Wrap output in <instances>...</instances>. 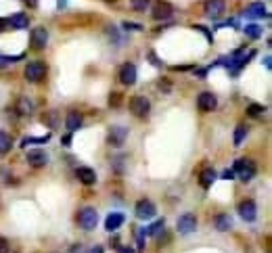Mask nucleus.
<instances>
[{"label":"nucleus","instance_id":"423d86ee","mask_svg":"<svg viewBox=\"0 0 272 253\" xmlns=\"http://www.w3.org/2000/svg\"><path fill=\"white\" fill-rule=\"evenodd\" d=\"M151 15H153L155 21H168V19H172V15H174V6L170 2H166V0H157L153 4Z\"/></svg>","mask_w":272,"mask_h":253},{"label":"nucleus","instance_id":"c85d7f7f","mask_svg":"<svg viewBox=\"0 0 272 253\" xmlns=\"http://www.w3.org/2000/svg\"><path fill=\"white\" fill-rule=\"evenodd\" d=\"M109 105H111V107H119V105H122V94L113 92L111 96H109Z\"/></svg>","mask_w":272,"mask_h":253},{"label":"nucleus","instance_id":"9d476101","mask_svg":"<svg viewBox=\"0 0 272 253\" xmlns=\"http://www.w3.org/2000/svg\"><path fill=\"white\" fill-rule=\"evenodd\" d=\"M126 138H128V130H126V128H122V126H113V128H109L107 143L111 145V147H122Z\"/></svg>","mask_w":272,"mask_h":253},{"label":"nucleus","instance_id":"f03ea898","mask_svg":"<svg viewBox=\"0 0 272 253\" xmlns=\"http://www.w3.org/2000/svg\"><path fill=\"white\" fill-rule=\"evenodd\" d=\"M235 174L243 180V182H249L251 178H254L256 174H258V168H256V164L251 159H237L235 161Z\"/></svg>","mask_w":272,"mask_h":253},{"label":"nucleus","instance_id":"f704fd0d","mask_svg":"<svg viewBox=\"0 0 272 253\" xmlns=\"http://www.w3.org/2000/svg\"><path fill=\"white\" fill-rule=\"evenodd\" d=\"M119 253H134L132 247H119Z\"/></svg>","mask_w":272,"mask_h":253},{"label":"nucleus","instance_id":"9b49d317","mask_svg":"<svg viewBox=\"0 0 272 253\" xmlns=\"http://www.w3.org/2000/svg\"><path fill=\"white\" fill-rule=\"evenodd\" d=\"M176 228H178V232H182V235H190V232L197 228L195 214H182L178 218V222H176Z\"/></svg>","mask_w":272,"mask_h":253},{"label":"nucleus","instance_id":"a211bd4d","mask_svg":"<svg viewBox=\"0 0 272 253\" xmlns=\"http://www.w3.org/2000/svg\"><path fill=\"white\" fill-rule=\"evenodd\" d=\"M76 178L82 182V184H94V182H96L94 169H90V168H78L76 169Z\"/></svg>","mask_w":272,"mask_h":253},{"label":"nucleus","instance_id":"0eeeda50","mask_svg":"<svg viewBox=\"0 0 272 253\" xmlns=\"http://www.w3.org/2000/svg\"><path fill=\"white\" fill-rule=\"evenodd\" d=\"M205 17L207 19H220L224 15V11H226V2L224 0H205Z\"/></svg>","mask_w":272,"mask_h":253},{"label":"nucleus","instance_id":"e433bc0d","mask_svg":"<svg viewBox=\"0 0 272 253\" xmlns=\"http://www.w3.org/2000/svg\"><path fill=\"white\" fill-rule=\"evenodd\" d=\"M92 253H103V249H100V247H96V249H92Z\"/></svg>","mask_w":272,"mask_h":253},{"label":"nucleus","instance_id":"ddd939ff","mask_svg":"<svg viewBox=\"0 0 272 253\" xmlns=\"http://www.w3.org/2000/svg\"><path fill=\"white\" fill-rule=\"evenodd\" d=\"M29 40H32V46L36 50H42L46 46V42H48V29L46 27H34Z\"/></svg>","mask_w":272,"mask_h":253},{"label":"nucleus","instance_id":"20e7f679","mask_svg":"<svg viewBox=\"0 0 272 253\" xmlns=\"http://www.w3.org/2000/svg\"><path fill=\"white\" fill-rule=\"evenodd\" d=\"M78 224L82 226L84 230H94L98 224V214L94 207H84L82 211L78 214Z\"/></svg>","mask_w":272,"mask_h":253},{"label":"nucleus","instance_id":"412c9836","mask_svg":"<svg viewBox=\"0 0 272 253\" xmlns=\"http://www.w3.org/2000/svg\"><path fill=\"white\" fill-rule=\"evenodd\" d=\"M11 149H13V136L4 132V130H0V155L11 153Z\"/></svg>","mask_w":272,"mask_h":253},{"label":"nucleus","instance_id":"bb28decb","mask_svg":"<svg viewBox=\"0 0 272 253\" xmlns=\"http://www.w3.org/2000/svg\"><path fill=\"white\" fill-rule=\"evenodd\" d=\"M48 138H50V134H46V136H40V138H23L21 147H27V145H44Z\"/></svg>","mask_w":272,"mask_h":253},{"label":"nucleus","instance_id":"4468645a","mask_svg":"<svg viewBox=\"0 0 272 253\" xmlns=\"http://www.w3.org/2000/svg\"><path fill=\"white\" fill-rule=\"evenodd\" d=\"M243 17L245 19H264V17H268V11L262 2H251V4L245 6Z\"/></svg>","mask_w":272,"mask_h":253},{"label":"nucleus","instance_id":"4c0bfd02","mask_svg":"<svg viewBox=\"0 0 272 253\" xmlns=\"http://www.w3.org/2000/svg\"><path fill=\"white\" fill-rule=\"evenodd\" d=\"M25 2H29V4H32V6H34V4H36V0H25Z\"/></svg>","mask_w":272,"mask_h":253},{"label":"nucleus","instance_id":"1a4fd4ad","mask_svg":"<svg viewBox=\"0 0 272 253\" xmlns=\"http://www.w3.org/2000/svg\"><path fill=\"white\" fill-rule=\"evenodd\" d=\"M237 211H239V216L243 218L245 222H254L258 218V205L254 203V201H249V199L247 201H241Z\"/></svg>","mask_w":272,"mask_h":253},{"label":"nucleus","instance_id":"a878e982","mask_svg":"<svg viewBox=\"0 0 272 253\" xmlns=\"http://www.w3.org/2000/svg\"><path fill=\"white\" fill-rule=\"evenodd\" d=\"M262 113H264V105L254 103V105H249V107H247V115H249V117H260Z\"/></svg>","mask_w":272,"mask_h":253},{"label":"nucleus","instance_id":"6e6552de","mask_svg":"<svg viewBox=\"0 0 272 253\" xmlns=\"http://www.w3.org/2000/svg\"><path fill=\"white\" fill-rule=\"evenodd\" d=\"M216 107H218V98L211 92H201L197 96V109L201 113H209V111H214Z\"/></svg>","mask_w":272,"mask_h":253},{"label":"nucleus","instance_id":"58836bf2","mask_svg":"<svg viewBox=\"0 0 272 253\" xmlns=\"http://www.w3.org/2000/svg\"><path fill=\"white\" fill-rule=\"evenodd\" d=\"M105 2H117V0H105Z\"/></svg>","mask_w":272,"mask_h":253},{"label":"nucleus","instance_id":"7c9ffc66","mask_svg":"<svg viewBox=\"0 0 272 253\" xmlns=\"http://www.w3.org/2000/svg\"><path fill=\"white\" fill-rule=\"evenodd\" d=\"M11 247H8V241L4 237H0V253H8Z\"/></svg>","mask_w":272,"mask_h":253},{"label":"nucleus","instance_id":"f8f14e48","mask_svg":"<svg viewBox=\"0 0 272 253\" xmlns=\"http://www.w3.org/2000/svg\"><path fill=\"white\" fill-rule=\"evenodd\" d=\"M119 82L126 86H132L136 82V65L134 63H124L119 67Z\"/></svg>","mask_w":272,"mask_h":253},{"label":"nucleus","instance_id":"f3484780","mask_svg":"<svg viewBox=\"0 0 272 253\" xmlns=\"http://www.w3.org/2000/svg\"><path fill=\"white\" fill-rule=\"evenodd\" d=\"M124 214H119V211H113V214H109L107 216V220H105V230H109V232H113V230H117L119 226L124 224Z\"/></svg>","mask_w":272,"mask_h":253},{"label":"nucleus","instance_id":"4be33fe9","mask_svg":"<svg viewBox=\"0 0 272 253\" xmlns=\"http://www.w3.org/2000/svg\"><path fill=\"white\" fill-rule=\"evenodd\" d=\"M214 224H216V230L220 232H226L230 226H233V220L228 218V214H218L216 220H214Z\"/></svg>","mask_w":272,"mask_h":253},{"label":"nucleus","instance_id":"72a5a7b5","mask_svg":"<svg viewBox=\"0 0 272 253\" xmlns=\"http://www.w3.org/2000/svg\"><path fill=\"white\" fill-rule=\"evenodd\" d=\"M8 27V19H0V32H4Z\"/></svg>","mask_w":272,"mask_h":253},{"label":"nucleus","instance_id":"473e14b6","mask_svg":"<svg viewBox=\"0 0 272 253\" xmlns=\"http://www.w3.org/2000/svg\"><path fill=\"white\" fill-rule=\"evenodd\" d=\"M222 178H224V180H233V178H235V171H233V169H224V171H222Z\"/></svg>","mask_w":272,"mask_h":253},{"label":"nucleus","instance_id":"2f4dec72","mask_svg":"<svg viewBox=\"0 0 272 253\" xmlns=\"http://www.w3.org/2000/svg\"><path fill=\"white\" fill-rule=\"evenodd\" d=\"M122 27H124V29H143V25H138V23H130V21H124Z\"/></svg>","mask_w":272,"mask_h":253},{"label":"nucleus","instance_id":"c756f323","mask_svg":"<svg viewBox=\"0 0 272 253\" xmlns=\"http://www.w3.org/2000/svg\"><path fill=\"white\" fill-rule=\"evenodd\" d=\"M19 59H21V55H17V57H2V55H0V65L13 63V61H19Z\"/></svg>","mask_w":272,"mask_h":253},{"label":"nucleus","instance_id":"aec40b11","mask_svg":"<svg viewBox=\"0 0 272 253\" xmlns=\"http://www.w3.org/2000/svg\"><path fill=\"white\" fill-rule=\"evenodd\" d=\"M8 25L15 27V29H25V27L29 25L27 13H17V15H13L11 19H8Z\"/></svg>","mask_w":272,"mask_h":253},{"label":"nucleus","instance_id":"2eb2a0df","mask_svg":"<svg viewBox=\"0 0 272 253\" xmlns=\"http://www.w3.org/2000/svg\"><path fill=\"white\" fill-rule=\"evenodd\" d=\"M82 121H84V115L80 113V111H69V113H67V119H65L67 132H69V134L78 132L80 126H82Z\"/></svg>","mask_w":272,"mask_h":253},{"label":"nucleus","instance_id":"5701e85b","mask_svg":"<svg viewBox=\"0 0 272 253\" xmlns=\"http://www.w3.org/2000/svg\"><path fill=\"white\" fill-rule=\"evenodd\" d=\"M17 111L21 115H32V111H34V103L32 100H29L27 96H21L17 100Z\"/></svg>","mask_w":272,"mask_h":253},{"label":"nucleus","instance_id":"39448f33","mask_svg":"<svg viewBox=\"0 0 272 253\" xmlns=\"http://www.w3.org/2000/svg\"><path fill=\"white\" fill-rule=\"evenodd\" d=\"M155 214H157V207L153 201H149V199H140L134 207V216L138 220H153Z\"/></svg>","mask_w":272,"mask_h":253},{"label":"nucleus","instance_id":"f257e3e1","mask_svg":"<svg viewBox=\"0 0 272 253\" xmlns=\"http://www.w3.org/2000/svg\"><path fill=\"white\" fill-rule=\"evenodd\" d=\"M23 74H25L27 82H32V84L42 82L44 76H46V63H44V61H32V63L25 65V72Z\"/></svg>","mask_w":272,"mask_h":253},{"label":"nucleus","instance_id":"dca6fc26","mask_svg":"<svg viewBox=\"0 0 272 253\" xmlns=\"http://www.w3.org/2000/svg\"><path fill=\"white\" fill-rule=\"evenodd\" d=\"M46 161H48V157H46V153L42 149H32V151H27V164H32L34 168H42V166H46Z\"/></svg>","mask_w":272,"mask_h":253},{"label":"nucleus","instance_id":"cd10ccee","mask_svg":"<svg viewBox=\"0 0 272 253\" xmlns=\"http://www.w3.org/2000/svg\"><path fill=\"white\" fill-rule=\"evenodd\" d=\"M245 136H247V128H245V126H239V128L235 130V145L239 147L241 143H243Z\"/></svg>","mask_w":272,"mask_h":253},{"label":"nucleus","instance_id":"7ed1b4c3","mask_svg":"<svg viewBox=\"0 0 272 253\" xmlns=\"http://www.w3.org/2000/svg\"><path fill=\"white\" fill-rule=\"evenodd\" d=\"M130 111L138 117V119H147L149 113H151V103H149V98L143 96V94H136L132 96V100H130Z\"/></svg>","mask_w":272,"mask_h":253},{"label":"nucleus","instance_id":"b1692460","mask_svg":"<svg viewBox=\"0 0 272 253\" xmlns=\"http://www.w3.org/2000/svg\"><path fill=\"white\" fill-rule=\"evenodd\" d=\"M243 32H245V36H247V38H251V40H258V38H262V34H264V29H262L258 23H249V25H245V27H243Z\"/></svg>","mask_w":272,"mask_h":253},{"label":"nucleus","instance_id":"c9c22d12","mask_svg":"<svg viewBox=\"0 0 272 253\" xmlns=\"http://www.w3.org/2000/svg\"><path fill=\"white\" fill-rule=\"evenodd\" d=\"M264 65H266V69H270V67H272V63H270V57H266V59H264Z\"/></svg>","mask_w":272,"mask_h":253},{"label":"nucleus","instance_id":"6ab92c4d","mask_svg":"<svg viewBox=\"0 0 272 253\" xmlns=\"http://www.w3.org/2000/svg\"><path fill=\"white\" fill-rule=\"evenodd\" d=\"M199 182H201V186H203V188H209L211 184H214V182H216V171H214V168H205V169H201Z\"/></svg>","mask_w":272,"mask_h":253},{"label":"nucleus","instance_id":"393cba45","mask_svg":"<svg viewBox=\"0 0 272 253\" xmlns=\"http://www.w3.org/2000/svg\"><path fill=\"white\" fill-rule=\"evenodd\" d=\"M149 2H151V0H130L132 8H134V11H138V13H145L149 8Z\"/></svg>","mask_w":272,"mask_h":253}]
</instances>
